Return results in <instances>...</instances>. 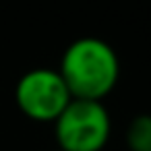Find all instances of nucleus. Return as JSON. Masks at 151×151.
I'll return each mask as SVG.
<instances>
[{
    "mask_svg": "<svg viewBox=\"0 0 151 151\" xmlns=\"http://www.w3.org/2000/svg\"><path fill=\"white\" fill-rule=\"evenodd\" d=\"M70 97L101 101L118 83L120 60L99 37H79L62 54L58 68Z\"/></svg>",
    "mask_w": 151,
    "mask_h": 151,
    "instance_id": "nucleus-1",
    "label": "nucleus"
},
{
    "mask_svg": "<svg viewBox=\"0 0 151 151\" xmlns=\"http://www.w3.org/2000/svg\"><path fill=\"white\" fill-rule=\"evenodd\" d=\"M58 151H60V149H58Z\"/></svg>",
    "mask_w": 151,
    "mask_h": 151,
    "instance_id": "nucleus-5",
    "label": "nucleus"
},
{
    "mask_svg": "<svg viewBox=\"0 0 151 151\" xmlns=\"http://www.w3.org/2000/svg\"><path fill=\"white\" fill-rule=\"evenodd\" d=\"M112 132L110 112L95 99H70L54 120L60 151H101Z\"/></svg>",
    "mask_w": 151,
    "mask_h": 151,
    "instance_id": "nucleus-2",
    "label": "nucleus"
},
{
    "mask_svg": "<svg viewBox=\"0 0 151 151\" xmlns=\"http://www.w3.org/2000/svg\"><path fill=\"white\" fill-rule=\"evenodd\" d=\"M70 99L60 73L54 68H33L15 87L19 110L35 122H54Z\"/></svg>",
    "mask_w": 151,
    "mask_h": 151,
    "instance_id": "nucleus-3",
    "label": "nucleus"
},
{
    "mask_svg": "<svg viewBox=\"0 0 151 151\" xmlns=\"http://www.w3.org/2000/svg\"><path fill=\"white\" fill-rule=\"evenodd\" d=\"M126 143L130 151H151V116H134L126 128Z\"/></svg>",
    "mask_w": 151,
    "mask_h": 151,
    "instance_id": "nucleus-4",
    "label": "nucleus"
}]
</instances>
